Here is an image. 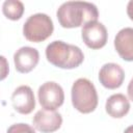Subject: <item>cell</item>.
I'll list each match as a JSON object with an SVG mask.
<instances>
[{
  "label": "cell",
  "instance_id": "6",
  "mask_svg": "<svg viewBox=\"0 0 133 133\" xmlns=\"http://www.w3.org/2000/svg\"><path fill=\"white\" fill-rule=\"evenodd\" d=\"M81 36L84 44L94 50L103 48L108 38V33L106 27L98 21L89 22L82 27Z\"/></svg>",
  "mask_w": 133,
  "mask_h": 133
},
{
  "label": "cell",
  "instance_id": "10",
  "mask_svg": "<svg viewBox=\"0 0 133 133\" xmlns=\"http://www.w3.org/2000/svg\"><path fill=\"white\" fill-rule=\"evenodd\" d=\"M39 60L38 51L32 47H22L14 54V62L16 70L26 74L32 71Z\"/></svg>",
  "mask_w": 133,
  "mask_h": 133
},
{
  "label": "cell",
  "instance_id": "4",
  "mask_svg": "<svg viewBox=\"0 0 133 133\" xmlns=\"http://www.w3.org/2000/svg\"><path fill=\"white\" fill-rule=\"evenodd\" d=\"M54 25L51 18L46 14H34L30 16L23 26L24 36L32 43H39L47 39L53 33Z\"/></svg>",
  "mask_w": 133,
  "mask_h": 133
},
{
  "label": "cell",
  "instance_id": "5",
  "mask_svg": "<svg viewBox=\"0 0 133 133\" xmlns=\"http://www.w3.org/2000/svg\"><path fill=\"white\" fill-rule=\"evenodd\" d=\"M37 95L41 106L47 110H56L64 101L62 87L54 81H48L42 84L38 88Z\"/></svg>",
  "mask_w": 133,
  "mask_h": 133
},
{
  "label": "cell",
  "instance_id": "11",
  "mask_svg": "<svg viewBox=\"0 0 133 133\" xmlns=\"http://www.w3.org/2000/svg\"><path fill=\"white\" fill-rule=\"evenodd\" d=\"M114 48L126 61H133V28L121 29L114 38Z\"/></svg>",
  "mask_w": 133,
  "mask_h": 133
},
{
  "label": "cell",
  "instance_id": "2",
  "mask_svg": "<svg viewBox=\"0 0 133 133\" xmlns=\"http://www.w3.org/2000/svg\"><path fill=\"white\" fill-rule=\"evenodd\" d=\"M46 57L54 66L68 70L79 66L84 59L83 52L79 47L62 41L50 43L46 48Z\"/></svg>",
  "mask_w": 133,
  "mask_h": 133
},
{
  "label": "cell",
  "instance_id": "8",
  "mask_svg": "<svg viewBox=\"0 0 133 133\" xmlns=\"http://www.w3.org/2000/svg\"><path fill=\"white\" fill-rule=\"evenodd\" d=\"M14 109L21 114H29L35 107V99L32 89L27 85H21L11 95Z\"/></svg>",
  "mask_w": 133,
  "mask_h": 133
},
{
  "label": "cell",
  "instance_id": "1",
  "mask_svg": "<svg viewBox=\"0 0 133 133\" xmlns=\"http://www.w3.org/2000/svg\"><path fill=\"white\" fill-rule=\"evenodd\" d=\"M56 16L61 27L75 28L97 21L99 11L92 3L85 1H68L58 7Z\"/></svg>",
  "mask_w": 133,
  "mask_h": 133
},
{
  "label": "cell",
  "instance_id": "9",
  "mask_svg": "<svg viewBox=\"0 0 133 133\" xmlns=\"http://www.w3.org/2000/svg\"><path fill=\"white\" fill-rule=\"evenodd\" d=\"M125 79V72L121 65L109 62L105 63L99 72V80L101 84L108 89L118 88Z\"/></svg>",
  "mask_w": 133,
  "mask_h": 133
},
{
  "label": "cell",
  "instance_id": "15",
  "mask_svg": "<svg viewBox=\"0 0 133 133\" xmlns=\"http://www.w3.org/2000/svg\"><path fill=\"white\" fill-rule=\"evenodd\" d=\"M127 14H128L129 18L133 21V0L129 1L128 5H127Z\"/></svg>",
  "mask_w": 133,
  "mask_h": 133
},
{
  "label": "cell",
  "instance_id": "14",
  "mask_svg": "<svg viewBox=\"0 0 133 133\" xmlns=\"http://www.w3.org/2000/svg\"><path fill=\"white\" fill-rule=\"evenodd\" d=\"M6 133H35L34 129L24 123H19V124H14L11 125Z\"/></svg>",
  "mask_w": 133,
  "mask_h": 133
},
{
  "label": "cell",
  "instance_id": "12",
  "mask_svg": "<svg viewBox=\"0 0 133 133\" xmlns=\"http://www.w3.org/2000/svg\"><path fill=\"white\" fill-rule=\"evenodd\" d=\"M106 112L114 118L125 116L130 110V103L127 97L123 94H114L106 101Z\"/></svg>",
  "mask_w": 133,
  "mask_h": 133
},
{
  "label": "cell",
  "instance_id": "3",
  "mask_svg": "<svg viewBox=\"0 0 133 133\" xmlns=\"http://www.w3.org/2000/svg\"><path fill=\"white\" fill-rule=\"evenodd\" d=\"M72 104L81 113L92 112L98 105V94L95 85L86 78L77 79L72 86Z\"/></svg>",
  "mask_w": 133,
  "mask_h": 133
},
{
  "label": "cell",
  "instance_id": "7",
  "mask_svg": "<svg viewBox=\"0 0 133 133\" xmlns=\"http://www.w3.org/2000/svg\"><path fill=\"white\" fill-rule=\"evenodd\" d=\"M33 127L42 133H52L58 130L62 124L61 114L55 110H38L32 119Z\"/></svg>",
  "mask_w": 133,
  "mask_h": 133
},
{
  "label": "cell",
  "instance_id": "16",
  "mask_svg": "<svg viewBox=\"0 0 133 133\" xmlns=\"http://www.w3.org/2000/svg\"><path fill=\"white\" fill-rule=\"evenodd\" d=\"M127 91H128V96H129L130 100L133 101V79L130 81V83L128 85V88H127Z\"/></svg>",
  "mask_w": 133,
  "mask_h": 133
},
{
  "label": "cell",
  "instance_id": "13",
  "mask_svg": "<svg viewBox=\"0 0 133 133\" xmlns=\"http://www.w3.org/2000/svg\"><path fill=\"white\" fill-rule=\"evenodd\" d=\"M3 15L12 21H17L21 19L24 12V5L21 1L18 0H6L2 5Z\"/></svg>",
  "mask_w": 133,
  "mask_h": 133
},
{
  "label": "cell",
  "instance_id": "17",
  "mask_svg": "<svg viewBox=\"0 0 133 133\" xmlns=\"http://www.w3.org/2000/svg\"><path fill=\"white\" fill-rule=\"evenodd\" d=\"M124 133H133V125L130 126V127H128V128L124 131Z\"/></svg>",
  "mask_w": 133,
  "mask_h": 133
}]
</instances>
